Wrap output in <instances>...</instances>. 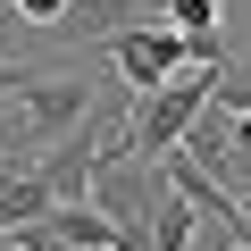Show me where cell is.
<instances>
[{
	"label": "cell",
	"instance_id": "cell-11",
	"mask_svg": "<svg viewBox=\"0 0 251 251\" xmlns=\"http://www.w3.org/2000/svg\"><path fill=\"white\" fill-rule=\"evenodd\" d=\"M234 226H243V243H251V193H243V209H234Z\"/></svg>",
	"mask_w": 251,
	"mask_h": 251
},
{
	"label": "cell",
	"instance_id": "cell-7",
	"mask_svg": "<svg viewBox=\"0 0 251 251\" xmlns=\"http://www.w3.org/2000/svg\"><path fill=\"white\" fill-rule=\"evenodd\" d=\"M218 109H226V117H251V42L218 67Z\"/></svg>",
	"mask_w": 251,
	"mask_h": 251
},
{
	"label": "cell",
	"instance_id": "cell-6",
	"mask_svg": "<svg viewBox=\"0 0 251 251\" xmlns=\"http://www.w3.org/2000/svg\"><path fill=\"white\" fill-rule=\"evenodd\" d=\"M42 226H50V234H59L67 251H117V226H109V218H100L92 201H67V209H50Z\"/></svg>",
	"mask_w": 251,
	"mask_h": 251
},
{
	"label": "cell",
	"instance_id": "cell-5",
	"mask_svg": "<svg viewBox=\"0 0 251 251\" xmlns=\"http://www.w3.org/2000/svg\"><path fill=\"white\" fill-rule=\"evenodd\" d=\"M59 201H50V184L34 176V168H0V234H17V226H42Z\"/></svg>",
	"mask_w": 251,
	"mask_h": 251
},
{
	"label": "cell",
	"instance_id": "cell-12",
	"mask_svg": "<svg viewBox=\"0 0 251 251\" xmlns=\"http://www.w3.org/2000/svg\"><path fill=\"white\" fill-rule=\"evenodd\" d=\"M0 17H9V0H0Z\"/></svg>",
	"mask_w": 251,
	"mask_h": 251
},
{
	"label": "cell",
	"instance_id": "cell-8",
	"mask_svg": "<svg viewBox=\"0 0 251 251\" xmlns=\"http://www.w3.org/2000/svg\"><path fill=\"white\" fill-rule=\"evenodd\" d=\"M9 17H25V25H50V34H59V25L75 17V0H9Z\"/></svg>",
	"mask_w": 251,
	"mask_h": 251
},
{
	"label": "cell",
	"instance_id": "cell-2",
	"mask_svg": "<svg viewBox=\"0 0 251 251\" xmlns=\"http://www.w3.org/2000/svg\"><path fill=\"white\" fill-rule=\"evenodd\" d=\"M168 201H176L168 168H159V159H143L134 143H117V159H109V168H100V184H92V209H100L117 234H126V226H151Z\"/></svg>",
	"mask_w": 251,
	"mask_h": 251
},
{
	"label": "cell",
	"instance_id": "cell-10",
	"mask_svg": "<svg viewBox=\"0 0 251 251\" xmlns=\"http://www.w3.org/2000/svg\"><path fill=\"white\" fill-rule=\"evenodd\" d=\"M34 75H42V67H25V59H0V100H17Z\"/></svg>",
	"mask_w": 251,
	"mask_h": 251
},
{
	"label": "cell",
	"instance_id": "cell-1",
	"mask_svg": "<svg viewBox=\"0 0 251 251\" xmlns=\"http://www.w3.org/2000/svg\"><path fill=\"white\" fill-rule=\"evenodd\" d=\"M218 109V67H184V75H168L159 92H143L134 100V117H126V143H134L143 159H168V151H184V134Z\"/></svg>",
	"mask_w": 251,
	"mask_h": 251
},
{
	"label": "cell",
	"instance_id": "cell-9",
	"mask_svg": "<svg viewBox=\"0 0 251 251\" xmlns=\"http://www.w3.org/2000/svg\"><path fill=\"white\" fill-rule=\"evenodd\" d=\"M193 251H243V226H234V218H201Z\"/></svg>",
	"mask_w": 251,
	"mask_h": 251
},
{
	"label": "cell",
	"instance_id": "cell-3",
	"mask_svg": "<svg viewBox=\"0 0 251 251\" xmlns=\"http://www.w3.org/2000/svg\"><path fill=\"white\" fill-rule=\"evenodd\" d=\"M109 67H117L126 100H143V92H159L168 75H184L193 50H184L176 25H134V34H117V42H109Z\"/></svg>",
	"mask_w": 251,
	"mask_h": 251
},
{
	"label": "cell",
	"instance_id": "cell-4",
	"mask_svg": "<svg viewBox=\"0 0 251 251\" xmlns=\"http://www.w3.org/2000/svg\"><path fill=\"white\" fill-rule=\"evenodd\" d=\"M134 25H159L151 0H75V17H67L59 34H75L84 50H109L117 34H134Z\"/></svg>",
	"mask_w": 251,
	"mask_h": 251
}]
</instances>
